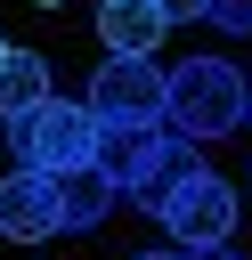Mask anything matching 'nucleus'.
<instances>
[{
  "label": "nucleus",
  "mask_w": 252,
  "mask_h": 260,
  "mask_svg": "<svg viewBox=\"0 0 252 260\" xmlns=\"http://www.w3.org/2000/svg\"><path fill=\"white\" fill-rule=\"evenodd\" d=\"M244 122H252V89H244Z\"/></svg>",
  "instance_id": "2eb2a0df"
},
{
  "label": "nucleus",
  "mask_w": 252,
  "mask_h": 260,
  "mask_svg": "<svg viewBox=\"0 0 252 260\" xmlns=\"http://www.w3.org/2000/svg\"><path fill=\"white\" fill-rule=\"evenodd\" d=\"M154 219L171 228V244H179V252L228 244V236H236V187H228L219 171H203V162H195V171L163 195V211H154Z\"/></svg>",
  "instance_id": "20e7f679"
},
{
  "label": "nucleus",
  "mask_w": 252,
  "mask_h": 260,
  "mask_svg": "<svg viewBox=\"0 0 252 260\" xmlns=\"http://www.w3.org/2000/svg\"><path fill=\"white\" fill-rule=\"evenodd\" d=\"M203 16H211L219 32H252V0H211Z\"/></svg>",
  "instance_id": "9d476101"
},
{
  "label": "nucleus",
  "mask_w": 252,
  "mask_h": 260,
  "mask_svg": "<svg viewBox=\"0 0 252 260\" xmlns=\"http://www.w3.org/2000/svg\"><path fill=\"white\" fill-rule=\"evenodd\" d=\"M8 146H16L24 171H73V162L98 154V114H89L81 98H57V89H49L33 114L8 122Z\"/></svg>",
  "instance_id": "7ed1b4c3"
},
{
  "label": "nucleus",
  "mask_w": 252,
  "mask_h": 260,
  "mask_svg": "<svg viewBox=\"0 0 252 260\" xmlns=\"http://www.w3.org/2000/svg\"><path fill=\"white\" fill-rule=\"evenodd\" d=\"M33 8H65V0H33Z\"/></svg>",
  "instance_id": "4468645a"
},
{
  "label": "nucleus",
  "mask_w": 252,
  "mask_h": 260,
  "mask_svg": "<svg viewBox=\"0 0 252 260\" xmlns=\"http://www.w3.org/2000/svg\"><path fill=\"white\" fill-rule=\"evenodd\" d=\"M49 179H57V228H73V236L98 228V219L122 203V187H114L98 162H73V171H49Z\"/></svg>",
  "instance_id": "6e6552de"
},
{
  "label": "nucleus",
  "mask_w": 252,
  "mask_h": 260,
  "mask_svg": "<svg viewBox=\"0 0 252 260\" xmlns=\"http://www.w3.org/2000/svg\"><path fill=\"white\" fill-rule=\"evenodd\" d=\"M41 98H49V57L41 49H0V122L33 114Z\"/></svg>",
  "instance_id": "1a4fd4ad"
},
{
  "label": "nucleus",
  "mask_w": 252,
  "mask_h": 260,
  "mask_svg": "<svg viewBox=\"0 0 252 260\" xmlns=\"http://www.w3.org/2000/svg\"><path fill=\"white\" fill-rule=\"evenodd\" d=\"M130 260H187V252H130Z\"/></svg>",
  "instance_id": "ddd939ff"
},
{
  "label": "nucleus",
  "mask_w": 252,
  "mask_h": 260,
  "mask_svg": "<svg viewBox=\"0 0 252 260\" xmlns=\"http://www.w3.org/2000/svg\"><path fill=\"white\" fill-rule=\"evenodd\" d=\"M0 236H16V244H49L57 236V179L49 171L16 162V179H0Z\"/></svg>",
  "instance_id": "423d86ee"
},
{
  "label": "nucleus",
  "mask_w": 252,
  "mask_h": 260,
  "mask_svg": "<svg viewBox=\"0 0 252 260\" xmlns=\"http://www.w3.org/2000/svg\"><path fill=\"white\" fill-rule=\"evenodd\" d=\"M187 260H244L236 244H203V252H187Z\"/></svg>",
  "instance_id": "f8f14e48"
},
{
  "label": "nucleus",
  "mask_w": 252,
  "mask_h": 260,
  "mask_svg": "<svg viewBox=\"0 0 252 260\" xmlns=\"http://www.w3.org/2000/svg\"><path fill=\"white\" fill-rule=\"evenodd\" d=\"M89 162L122 187V203L163 211V195L195 171V138H179L171 122H122V130H98V154Z\"/></svg>",
  "instance_id": "f257e3e1"
},
{
  "label": "nucleus",
  "mask_w": 252,
  "mask_h": 260,
  "mask_svg": "<svg viewBox=\"0 0 252 260\" xmlns=\"http://www.w3.org/2000/svg\"><path fill=\"white\" fill-rule=\"evenodd\" d=\"M244 89L252 81L228 57H187L163 81V122L179 138H228V130H244Z\"/></svg>",
  "instance_id": "f03ea898"
},
{
  "label": "nucleus",
  "mask_w": 252,
  "mask_h": 260,
  "mask_svg": "<svg viewBox=\"0 0 252 260\" xmlns=\"http://www.w3.org/2000/svg\"><path fill=\"white\" fill-rule=\"evenodd\" d=\"M163 65L154 57H106L98 73H89V114H98V130H122V122H163Z\"/></svg>",
  "instance_id": "39448f33"
},
{
  "label": "nucleus",
  "mask_w": 252,
  "mask_h": 260,
  "mask_svg": "<svg viewBox=\"0 0 252 260\" xmlns=\"http://www.w3.org/2000/svg\"><path fill=\"white\" fill-rule=\"evenodd\" d=\"M171 32V16L154 0H98V41L106 57H154V41Z\"/></svg>",
  "instance_id": "0eeeda50"
},
{
  "label": "nucleus",
  "mask_w": 252,
  "mask_h": 260,
  "mask_svg": "<svg viewBox=\"0 0 252 260\" xmlns=\"http://www.w3.org/2000/svg\"><path fill=\"white\" fill-rule=\"evenodd\" d=\"M154 8H163V16H171V24H187V16H203V8H211V0H154Z\"/></svg>",
  "instance_id": "9b49d317"
},
{
  "label": "nucleus",
  "mask_w": 252,
  "mask_h": 260,
  "mask_svg": "<svg viewBox=\"0 0 252 260\" xmlns=\"http://www.w3.org/2000/svg\"><path fill=\"white\" fill-rule=\"evenodd\" d=\"M0 49H8V41H0Z\"/></svg>",
  "instance_id": "dca6fc26"
}]
</instances>
